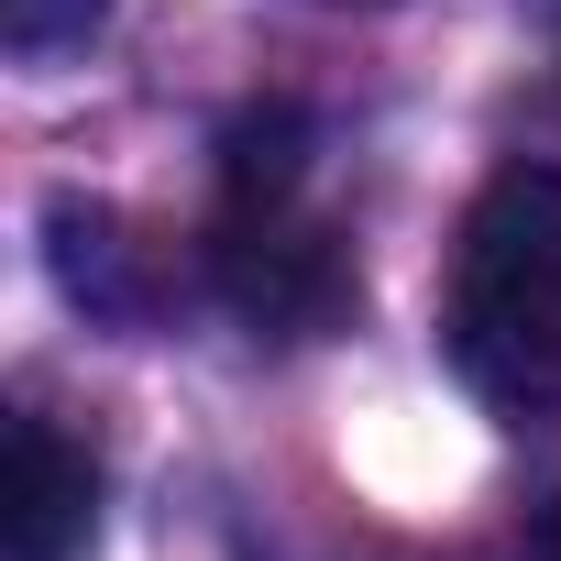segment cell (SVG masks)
Here are the masks:
<instances>
[{"mask_svg":"<svg viewBox=\"0 0 561 561\" xmlns=\"http://www.w3.org/2000/svg\"><path fill=\"white\" fill-rule=\"evenodd\" d=\"M451 364L506 419H561V165H495L451 242Z\"/></svg>","mask_w":561,"mask_h":561,"instance_id":"1","label":"cell"},{"mask_svg":"<svg viewBox=\"0 0 561 561\" xmlns=\"http://www.w3.org/2000/svg\"><path fill=\"white\" fill-rule=\"evenodd\" d=\"M209 287L253 342H331L364 298L353 242L309 209V198H220L209 220Z\"/></svg>","mask_w":561,"mask_h":561,"instance_id":"2","label":"cell"},{"mask_svg":"<svg viewBox=\"0 0 561 561\" xmlns=\"http://www.w3.org/2000/svg\"><path fill=\"white\" fill-rule=\"evenodd\" d=\"M12 561H78L100 539V462L56 430V419H12V495H0Z\"/></svg>","mask_w":561,"mask_h":561,"instance_id":"3","label":"cell"},{"mask_svg":"<svg viewBox=\"0 0 561 561\" xmlns=\"http://www.w3.org/2000/svg\"><path fill=\"white\" fill-rule=\"evenodd\" d=\"M45 253H56V287L89 309V320H154V242L122 220V209H100V198H56L45 209Z\"/></svg>","mask_w":561,"mask_h":561,"instance_id":"4","label":"cell"},{"mask_svg":"<svg viewBox=\"0 0 561 561\" xmlns=\"http://www.w3.org/2000/svg\"><path fill=\"white\" fill-rule=\"evenodd\" d=\"M309 187V111L298 100H264L220 133V198H298Z\"/></svg>","mask_w":561,"mask_h":561,"instance_id":"5","label":"cell"},{"mask_svg":"<svg viewBox=\"0 0 561 561\" xmlns=\"http://www.w3.org/2000/svg\"><path fill=\"white\" fill-rule=\"evenodd\" d=\"M111 12L122 0H0V45H12L23 67H45V56H78Z\"/></svg>","mask_w":561,"mask_h":561,"instance_id":"6","label":"cell"},{"mask_svg":"<svg viewBox=\"0 0 561 561\" xmlns=\"http://www.w3.org/2000/svg\"><path fill=\"white\" fill-rule=\"evenodd\" d=\"M528 561H561V484H550V506H539V528H528Z\"/></svg>","mask_w":561,"mask_h":561,"instance_id":"7","label":"cell"}]
</instances>
